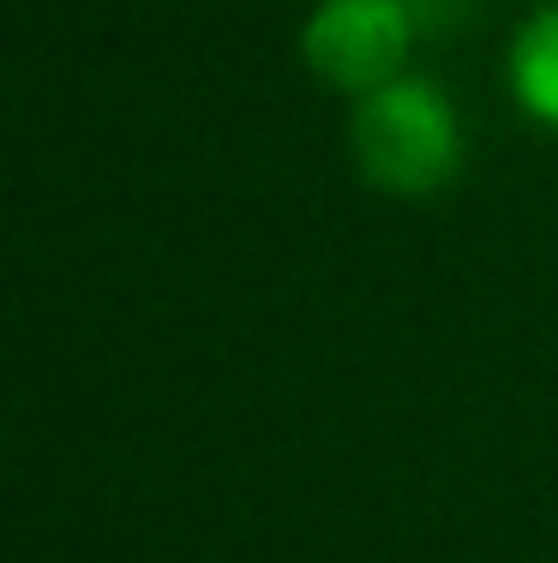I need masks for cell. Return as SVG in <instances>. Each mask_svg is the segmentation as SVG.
<instances>
[{
  "label": "cell",
  "mask_w": 558,
  "mask_h": 563,
  "mask_svg": "<svg viewBox=\"0 0 558 563\" xmlns=\"http://www.w3.org/2000/svg\"><path fill=\"white\" fill-rule=\"evenodd\" d=\"M354 156H361L366 180L396 198H427L457 174L462 139L457 114L427 78H391L384 90L354 102Z\"/></svg>",
  "instance_id": "1"
},
{
  "label": "cell",
  "mask_w": 558,
  "mask_h": 563,
  "mask_svg": "<svg viewBox=\"0 0 558 563\" xmlns=\"http://www.w3.org/2000/svg\"><path fill=\"white\" fill-rule=\"evenodd\" d=\"M408 48H415V12L403 0H325L300 31L307 66L349 97H372L403 78Z\"/></svg>",
  "instance_id": "2"
},
{
  "label": "cell",
  "mask_w": 558,
  "mask_h": 563,
  "mask_svg": "<svg viewBox=\"0 0 558 563\" xmlns=\"http://www.w3.org/2000/svg\"><path fill=\"white\" fill-rule=\"evenodd\" d=\"M511 85H516V102H523L540 126H558V7L535 12V19L516 31Z\"/></svg>",
  "instance_id": "3"
}]
</instances>
